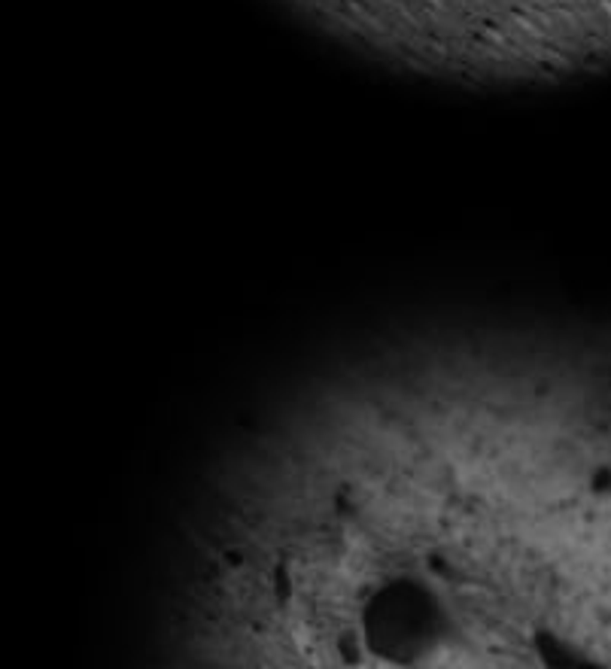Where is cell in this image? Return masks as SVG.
Returning a JSON list of instances; mask_svg holds the SVG:
<instances>
[{
    "label": "cell",
    "mask_w": 611,
    "mask_h": 669,
    "mask_svg": "<svg viewBox=\"0 0 611 669\" xmlns=\"http://www.w3.org/2000/svg\"><path fill=\"white\" fill-rule=\"evenodd\" d=\"M390 426L280 575L301 669H611V371Z\"/></svg>",
    "instance_id": "cell-1"
},
{
    "label": "cell",
    "mask_w": 611,
    "mask_h": 669,
    "mask_svg": "<svg viewBox=\"0 0 611 669\" xmlns=\"http://www.w3.org/2000/svg\"><path fill=\"white\" fill-rule=\"evenodd\" d=\"M286 4L356 52L454 83H557L611 64V0Z\"/></svg>",
    "instance_id": "cell-2"
}]
</instances>
